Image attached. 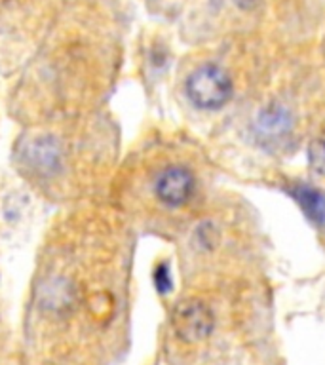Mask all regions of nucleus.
<instances>
[{
	"instance_id": "f257e3e1",
	"label": "nucleus",
	"mask_w": 325,
	"mask_h": 365,
	"mask_svg": "<svg viewBox=\"0 0 325 365\" xmlns=\"http://www.w3.org/2000/svg\"><path fill=\"white\" fill-rule=\"evenodd\" d=\"M230 74L215 63H205L187 78V96L198 108L215 110L225 107L232 97Z\"/></svg>"
},
{
	"instance_id": "f03ea898",
	"label": "nucleus",
	"mask_w": 325,
	"mask_h": 365,
	"mask_svg": "<svg viewBox=\"0 0 325 365\" xmlns=\"http://www.w3.org/2000/svg\"><path fill=\"white\" fill-rule=\"evenodd\" d=\"M171 325L175 335L185 342H200L211 335L215 318L210 307L198 299L177 302L171 312Z\"/></svg>"
},
{
	"instance_id": "423d86ee",
	"label": "nucleus",
	"mask_w": 325,
	"mask_h": 365,
	"mask_svg": "<svg viewBox=\"0 0 325 365\" xmlns=\"http://www.w3.org/2000/svg\"><path fill=\"white\" fill-rule=\"evenodd\" d=\"M308 162L318 175L325 177V131L319 133L308 147Z\"/></svg>"
},
{
	"instance_id": "7ed1b4c3",
	"label": "nucleus",
	"mask_w": 325,
	"mask_h": 365,
	"mask_svg": "<svg viewBox=\"0 0 325 365\" xmlns=\"http://www.w3.org/2000/svg\"><path fill=\"white\" fill-rule=\"evenodd\" d=\"M194 192V177L192 173L182 165H171L160 173L156 181V196L160 202L171 207L187 204Z\"/></svg>"
},
{
	"instance_id": "20e7f679",
	"label": "nucleus",
	"mask_w": 325,
	"mask_h": 365,
	"mask_svg": "<svg viewBox=\"0 0 325 365\" xmlns=\"http://www.w3.org/2000/svg\"><path fill=\"white\" fill-rule=\"evenodd\" d=\"M257 125L262 135H284L291 128V114L278 105H270L261 113Z\"/></svg>"
},
{
	"instance_id": "6e6552de",
	"label": "nucleus",
	"mask_w": 325,
	"mask_h": 365,
	"mask_svg": "<svg viewBox=\"0 0 325 365\" xmlns=\"http://www.w3.org/2000/svg\"><path fill=\"white\" fill-rule=\"evenodd\" d=\"M262 2H264V0H234V4L238 6V8H242V10H245V11L255 10V8H259Z\"/></svg>"
},
{
	"instance_id": "0eeeda50",
	"label": "nucleus",
	"mask_w": 325,
	"mask_h": 365,
	"mask_svg": "<svg viewBox=\"0 0 325 365\" xmlns=\"http://www.w3.org/2000/svg\"><path fill=\"white\" fill-rule=\"evenodd\" d=\"M154 285L158 287L160 293H165V291H170L171 287V278H170V268L165 262L158 264L156 270H154Z\"/></svg>"
},
{
	"instance_id": "39448f33",
	"label": "nucleus",
	"mask_w": 325,
	"mask_h": 365,
	"mask_svg": "<svg viewBox=\"0 0 325 365\" xmlns=\"http://www.w3.org/2000/svg\"><path fill=\"white\" fill-rule=\"evenodd\" d=\"M295 198L312 221H325V196L319 190L310 187H296Z\"/></svg>"
}]
</instances>
